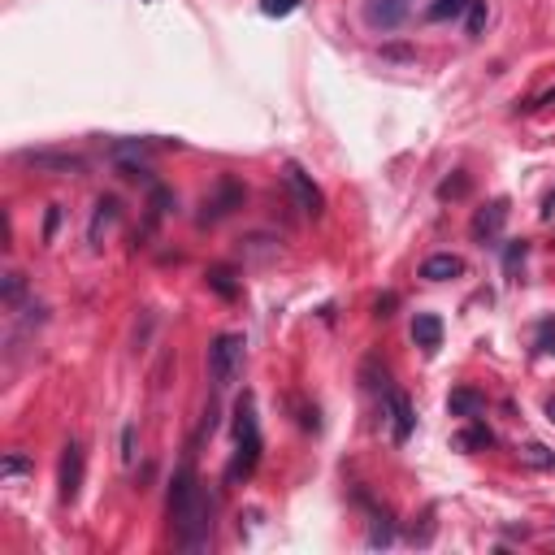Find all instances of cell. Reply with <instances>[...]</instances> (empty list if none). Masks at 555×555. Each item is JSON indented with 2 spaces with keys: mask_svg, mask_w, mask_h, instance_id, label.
I'll list each match as a JSON object with an SVG mask.
<instances>
[{
  "mask_svg": "<svg viewBox=\"0 0 555 555\" xmlns=\"http://www.w3.org/2000/svg\"><path fill=\"white\" fill-rule=\"evenodd\" d=\"M170 521L179 525L182 547H204L209 542V525H213V503L204 499V491L196 486V469L182 464L174 482H170Z\"/></svg>",
  "mask_w": 555,
  "mask_h": 555,
  "instance_id": "cell-1",
  "label": "cell"
},
{
  "mask_svg": "<svg viewBox=\"0 0 555 555\" xmlns=\"http://www.w3.org/2000/svg\"><path fill=\"white\" fill-rule=\"evenodd\" d=\"M235 460H230V482H243V477L257 473L260 464V421H257V399L243 395L235 408Z\"/></svg>",
  "mask_w": 555,
  "mask_h": 555,
  "instance_id": "cell-2",
  "label": "cell"
},
{
  "mask_svg": "<svg viewBox=\"0 0 555 555\" xmlns=\"http://www.w3.org/2000/svg\"><path fill=\"white\" fill-rule=\"evenodd\" d=\"M243 356H248V338L243 335H218L209 343V377L218 391H230L243 377Z\"/></svg>",
  "mask_w": 555,
  "mask_h": 555,
  "instance_id": "cell-3",
  "label": "cell"
},
{
  "mask_svg": "<svg viewBox=\"0 0 555 555\" xmlns=\"http://www.w3.org/2000/svg\"><path fill=\"white\" fill-rule=\"evenodd\" d=\"M282 179H287V187H291V196H296V204L308 213V218H321L326 213V196H321V187L308 174H304V165H296V161H287V170H282Z\"/></svg>",
  "mask_w": 555,
  "mask_h": 555,
  "instance_id": "cell-4",
  "label": "cell"
},
{
  "mask_svg": "<svg viewBox=\"0 0 555 555\" xmlns=\"http://www.w3.org/2000/svg\"><path fill=\"white\" fill-rule=\"evenodd\" d=\"M413 0H365V26L369 31H395L408 18Z\"/></svg>",
  "mask_w": 555,
  "mask_h": 555,
  "instance_id": "cell-5",
  "label": "cell"
},
{
  "mask_svg": "<svg viewBox=\"0 0 555 555\" xmlns=\"http://www.w3.org/2000/svg\"><path fill=\"white\" fill-rule=\"evenodd\" d=\"M239 204H243V187L230 179L218 182V196H204V213H200V226H213V221H221L226 213H235Z\"/></svg>",
  "mask_w": 555,
  "mask_h": 555,
  "instance_id": "cell-6",
  "label": "cell"
},
{
  "mask_svg": "<svg viewBox=\"0 0 555 555\" xmlns=\"http://www.w3.org/2000/svg\"><path fill=\"white\" fill-rule=\"evenodd\" d=\"M61 503H74L83 491V447L79 443H65V452H61Z\"/></svg>",
  "mask_w": 555,
  "mask_h": 555,
  "instance_id": "cell-7",
  "label": "cell"
},
{
  "mask_svg": "<svg viewBox=\"0 0 555 555\" xmlns=\"http://www.w3.org/2000/svg\"><path fill=\"white\" fill-rule=\"evenodd\" d=\"M22 161L40 174H83L87 170V161L74 152H22Z\"/></svg>",
  "mask_w": 555,
  "mask_h": 555,
  "instance_id": "cell-8",
  "label": "cell"
},
{
  "mask_svg": "<svg viewBox=\"0 0 555 555\" xmlns=\"http://www.w3.org/2000/svg\"><path fill=\"white\" fill-rule=\"evenodd\" d=\"M503 226H508V200H491L486 209H477L473 218V239H499L503 235Z\"/></svg>",
  "mask_w": 555,
  "mask_h": 555,
  "instance_id": "cell-9",
  "label": "cell"
},
{
  "mask_svg": "<svg viewBox=\"0 0 555 555\" xmlns=\"http://www.w3.org/2000/svg\"><path fill=\"white\" fill-rule=\"evenodd\" d=\"M386 413H391V434H395V443H408L413 438V404H408V395L404 391H386Z\"/></svg>",
  "mask_w": 555,
  "mask_h": 555,
  "instance_id": "cell-10",
  "label": "cell"
},
{
  "mask_svg": "<svg viewBox=\"0 0 555 555\" xmlns=\"http://www.w3.org/2000/svg\"><path fill=\"white\" fill-rule=\"evenodd\" d=\"M413 343L421 347V352L434 356L438 347H443V321H438L434 313H416L413 317Z\"/></svg>",
  "mask_w": 555,
  "mask_h": 555,
  "instance_id": "cell-11",
  "label": "cell"
},
{
  "mask_svg": "<svg viewBox=\"0 0 555 555\" xmlns=\"http://www.w3.org/2000/svg\"><path fill=\"white\" fill-rule=\"evenodd\" d=\"M447 413L464 416V421H477V416L486 413V395H477L473 386H456V391H452V399H447Z\"/></svg>",
  "mask_w": 555,
  "mask_h": 555,
  "instance_id": "cell-12",
  "label": "cell"
},
{
  "mask_svg": "<svg viewBox=\"0 0 555 555\" xmlns=\"http://www.w3.org/2000/svg\"><path fill=\"white\" fill-rule=\"evenodd\" d=\"M460 274H464V260L452 257V252H434L421 265V278H430V282H447V278H460Z\"/></svg>",
  "mask_w": 555,
  "mask_h": 555,
  "instance_id": "cell-13",
  "label": "cell"
},
{
  "mask_svg": "<svg viewBox=\"0 0 555 555\" xmlns=\"http://www.w3.org/2000/svg\"><path fill=\"white\" fill-rule=\"evenodd\" d=\"M113 221H118V200H113V196H104V200L96 204V218H92V230H87V239H92V243L100 248V239H104L109 230H113Z\"/></svg>",
  "mask_w": 555,
  "mask_h": 555,
  "instance_id": "cell-14",
  "label": "cell"
},
{
  "mask_svg": "<svg viewBox=\"0 0 555 555\" xmlns=\"http://www.w3.org/2000/svg\"><path fill=\"white\" fill-rule=\"evenodd\" d=\"M204 282H209V291H218L221 299H239V282L226 265H213V269L204 274Z\"/></svg>",
  "mask_w": 555,
  "mask_h": 555,
  "instance_id": "cell-15",
  "label": "cell"
},
{
  "mask_svg": "<svg viewBox=\"0 0 555 555\" xmlns=\"http://www.w3.org/2000/svg\"><path fill=\"white\" fill-rule=\"evenodd\" d=\"M464 9H469V0H430L425 18H430V22H447V18H460Z\"/></svg>",
  "mask_w": 555,
  "mask_h": 555,
  "instance_id": "cell-16",
  "label": "cell"
},
{
  "mask_svg": "<svg viewBox=\"0 0 555 555\" xmlns=\"http://www.w3.org/2000/svg\"><path fill=\"white\" fill-rule=\"evenodd\" d=\"M495 443V434L486 430V425H469L464 434H456V447L460 452H469V447H491Z\"/></svg>",
  "mask_w": 555,
  "mask_h": 555,
  "instance_id": "cell-17",
  "label": "cell"
},
{
  "mask_svg": "<svg viewBox=\"0 0 555 555\" xmlns=\"http://www.w3.org/2000/svg\"><path fill=\"white\" fill-rule=\"evenodd\" d=\"M464 22H469V35H482L486 31V0H469V9H464Z\"/></svg>",
  "mask_w": 555,
  "mask_h": 555,
  "instance_id": "cell-18",
  "label": "cell"
},
{
  "mask_svg": "<svg viewBox=\"0 0 555 555\" xmlns=\"http://www.w3.org/2000/svg\"><path fill=\"white\" fill-rule=\"evenodd\" d=\"M26 296V278L22 274H5V308H18Z\"/></svg>",
  "mask_w": 555,
  "mask_h": 555,
  "instance_id": "cell-19",
  "label": "cell"
},
{
  "mask_svg": "<svg viewBox=\"0 0 555 555\" xmlns=\"http://www.w3.org/2000/svg\"><path fill=\"white\" fill-rule=\"evenodd\" d=\"M299 0H260V14L265 18H287V14H296Z\"/></svg>",
  "mask_w": 555,
  "mask_h": 555,
  "instance_id": "cell-20",
  "label": "cell"
},
{
  "mask_svg": "<svg viewBox=\"0 0 555 555\" xmlns=\"http://www.w3.org/2000/svg\"><path fill=\"white\" fill-rule=\"evenodd\" d=\"M26 469H31V460L18 456V452H9V456L0 460V477H5V482H9V477H18V473H26Z\"/></svg>",
  "mask_w": 555,
  "mask_h": 555,
  "instance_id": "cell-21",
  "label": "cell"
},
{
  "mask_svg": "<svg viewBox=\"0 0 555 555\" xmlns=\"http://www.w3.org/2000/svg\"><path fill=\"white\" fill-rule=\"evenodd\" d=\"M521 456L530 460V464H538V469H555V456L547 452V447H542V443H530V447H525Z\"/></svg>",
  "mask_w": 555,
  "mask_h": 555,
  "instance_id": "cell-22",
  "label": "cell"
},
{
  "mask_svg": "<svg viewBox=\"0 0 555 555\" xmlns=\"http://www.w3.org/2000/svg\"><path fill=\"white\" fill-rule=\"evenodd\" d=\"M438 196H443V200H460V196H469V179H464V174H456V179H447L443 187H438Z\"/></svg>",
  "mask_w": 555,
  "mask_h": 555,
  "instance_id": "cell-23",
  "label": "cell"
},
{
  "mask_svg": "<svg viewBox=\"0 0 555 555\" xmlns=\"http://www.w3.org/2000/svg\"><path fill=\"white\" fill-rule=\"evenodd\" d=\"M122 460H126V464L135 460V425H126V430H122Z\"/></svg>",
  "mask_w": 555,
  "mask_h": 555,
  "instance_id": "cell-24",
  "label": "cell"
},
{
  "mask_svg": "<svg viewBox=\"0 0 555 555\" xmlns=\"http://www.w3.org/2000/svg\"><path fill=\"white\" fill-rule=\"evenodd\" d=\"M395 304H399L395 296H377V304H374V308H377V317H391V308H395Z\"/></svg>",
  "mask_w": 555,
  "mask_h": 555,
  "instance_id": "cell-25",
  "label": "cell"
},
{
  "mask_svg": "<svg viewBox=\"0 0 555 555\" xmlns=\"http://www.w3.org/2000/svg\"><path fill=\"white\" fill-rule=\"evenodd\" d=\"M61 221V209H48V221H44V239H53V230H57Z\"/></svg>",
  "mask_w": 555,
  "mask_h": 555,
  "instance_id": "cell-26",
  "label": "cell"
},
{
  "mask_svg": "<svg viewBox=\"0 0 555 555\" xmlns=\"http://www.w3.org/2000/svg\"><path fill=\"white\" fill-rule=\"evenodd\" d=\"M551 213H555V191L547 196V204H542V218H551Z\"/></svg>",
  "mask_w": 555,
  "mask_h": 555,
  "instance_id": "cell-27",
  "label": "cell"
},
{
  "mask_svg": "<svg viewBox=\"0 0 555 555\" xmlns=\"http://www.w3.org/2000/svg\"><path fill=\"white\" fill-rule=\"evenodd\" d=\"M547 421H551V425H555V395L547 399Z\"/></svg>",
  "mask_w": 555,
  "mask_h": 555,
  "instance_id": "cell-28",
  "label": "cell"
}]
</instances>
